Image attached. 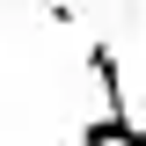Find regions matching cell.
Returning <instances> with one entry per match:
<instances>
[{"mask_svg":"<svg viewBox=\"0 0 146 146\" xmlns=\"http://www.w3.org/2000/svg\"><path fill=\"white\" fill-rule=\"evenodd\" d=\"M88 66H95V95H102V110H131L124 66H117V44H110V36H88Z\"/></svg>","mask_w":146,"mask_h":146,"instance_id":"1","label":"cell"},{"mask_svg":"<svg viewBox=\"0 0 146 146\" xmlns=\"http://www.w3.org/2000/svg\"><path fill=\"white\" fill-rule=\"evenodd\" d=\"M80 146H146V124L131 110H102V117L80 124Z\"/></svg>","mask_w":146,"mask_h":146,"instance_id":"2","label":"cell"}]
</instances>
